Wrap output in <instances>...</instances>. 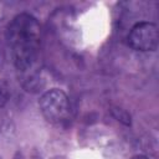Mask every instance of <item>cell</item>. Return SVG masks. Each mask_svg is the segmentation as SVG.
<instances>
[{
  "label": "cell",
  "instance_id": "obj_1",
  "mask_svg": "<svg viewBox=\"0 0 159 159\" xmlns=\"http://www.w3.org/2000/svg\"><path fill=\"white\" fill-rule=\"evenodd\" d=\"M7 41L16 70L30 83L36 76L41 50V29L30 14H20L7 27Z\"/></svg>",
  "mask_w": 159,
  "mask_h": 159
},
{
  "label": "cell",
  "instance_id": "obj_2",
  "mask_svg": "<svg viewBox=\"0 0 159 159\" xmlns=\"http://www.w3.org/2000/svg\"><path fill=\"white\" fill-rule=\"evenodd\" d=\"M40 109L51 123H62L70 117L71 106L66 93L58 88L45 92L40 98Z\"/></svg>",
  "mask_w": 159,
  "mask_h": 159
},
{
  "label": "cell",
  "instance_id": "obj_3",
  "mask_svg": "<svg viewBox=\"0 0 159 159\" xmlns=\"http://www.w3.org/2000/svg\"><path fill=\"white\" fill-rule=\"evenodd\" d=\"M158 27L153 22H138L128 34V45L137 51H154L158 47Z\"/></svg>",
  "mask_w": 159,
  "mask_h": 159
},
{
  "label": "cell",
  "instance_id": "obj_4",
  "mask_svg": "<svg viewBox=\"0 0 159 159\" xmlns=\"http://www.w3.org/2000/svg\"><path fill=\"white\" fill-rule=\"evenodd\" d=\"M10 98V87L5 80H0V107L5 106Z\"/></svg>",
  "mask_w": 159,
  "mask_h": 159
},
{
  "label": "cell",
  "instance_id": "obj_5",
  "mask_svg": "<svg viewBox=\"0 0 159 159\" xmlns=\"http://www.w3.org/2000/svg\"><path fill=\"white\" fill-rule=\"evenodd\" d=\"M132 159H148V158L144 157V155H135V157H133Z\"/></svg>",
  "mask_w": 159,
  "mask_h": 159
}]
</instances>
